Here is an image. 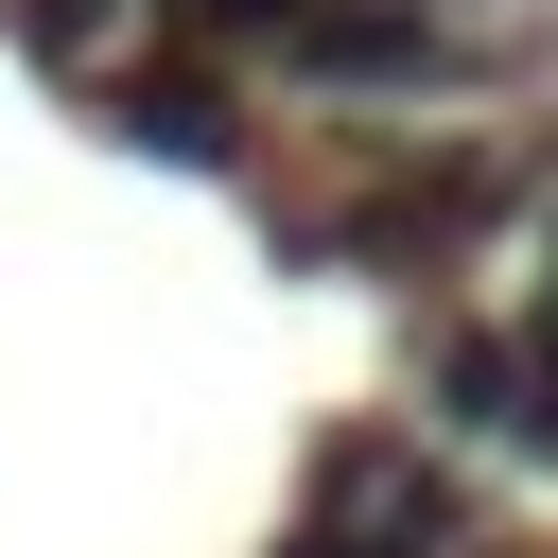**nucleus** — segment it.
Returning a JSON list of instances; mask_svg holds the SVG:
<instances>
[{"label": "nucleus", "mask_w": 558, "mask_h": 558, "mask_svg": "<svg viewBox=\"0 0 558 558\" xmlns=\"http://www.w3.org/2000/svg\"><path fill=\"white\" fill-rule=\"evenodd\" d=\"M279 52H296V87H453V35L418 0H314Z\"/></svg>", "instance_id": "nucleus-1"}, {"label": "nucleus", "mask_w": 558, "mask_h": 558, "mask_svg": "<svg viewBox=\"0 0 558 558\" xmlns=\"http://www.w3.org/2000/svg\"><path fill=\"white\" fill-rule=\"evenodd\" d=\"M105 122H122L140 157H174V174H227V157H244V105H227V70H192V52H140V70H105Z\"/></svg>", "instance_id": "nucleus-2"}, {"label": "nucleus", "mask_w": 558, "mask_h": 558, "mask_svg": "<svg viewBox=\"0 0 558 558\" xmlns=\"http://www.w3.org/2000/svg\"><path fill=\"white\" fill-rule=\"evenodd\" d=\"M436 418L541 453V366H523V331H453V349H436Z\"/></svg>", "instance_id": "nucleus-3"}, {"label": "nucleus", "mask_w": 558, "mask_h": 558, "mask_svg": "<svg viewBox=\"0 0 558 558\" xmlns=\"http://www.w3.org/2000/svg\"><path fill=\"white\" fill-rule=\"evenodd\" d=\"M105 17H122V0H17V52H35V70H87Z\"/></svg>", "instance_id": "nucleus-4"}, {"label": "nucleus", "mask_w": 558, "mask_h": 558, "mask_svg": "<svg viewBox=\"0 0 558 558\" xmlns=\"http://www.w3.org/2000/svg\"><path fill=\"white\" fill-rule=\"evenodd\" d=\"M314 0H174V35H296Z\"/></svg>", "instance_id": "nucleus-5"}]
</instances>
